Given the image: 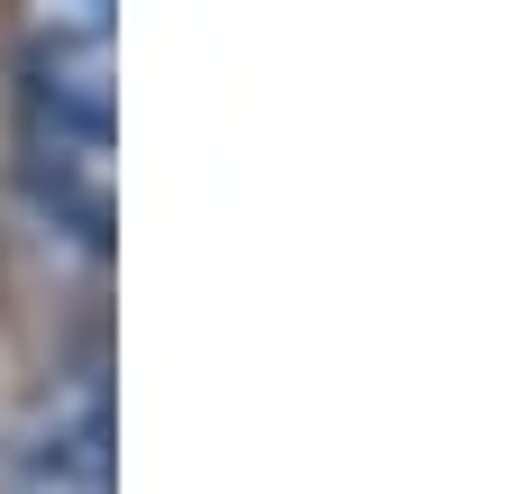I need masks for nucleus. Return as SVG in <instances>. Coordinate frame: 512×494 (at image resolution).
I'll list each match as a JSON object with an SVG mask.
<instances>
[{"instance_id": "2", "label": "nucleus", "mask_w": 512, "mask_h": 494, "mask_svg": "<svg viewBox=\"0 0 512 494\" xmlns=\"http://www.w3.org/2000/svg\"><path fill=\"white\" fill-rule=\"evenodd\" d=\"M119 421H110V366L101 348L74 366V376H55L46 403L28 412V430L10 440L0 458V494H110L119 485Z\"/></svg>"}, {"instance_id": "1", "label": "nucleus", "mask_w": 512, "mask_h": 494, "mask_svg": "<svg viewBox=\"0 0 512 494\" xmlns=\"http://www.w3.org/2000/svg\"><path fill=\"white\" fill-rule=\"evenodd\" d=\"M19 174L37 211L110 257L119 229V0H10Z\"/></svg>"}]
</instances>
